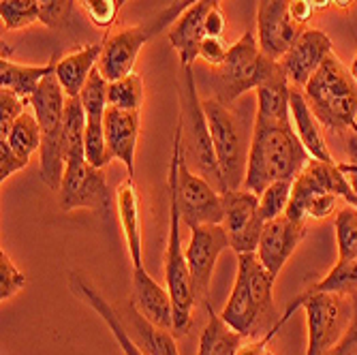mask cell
Instances as JSON below:
<instances>
[{
    "label": "cell",
    "mask_w": 357,
    "mask_h": 355,
    "mask_svg": "<svg viewBox=\"0 0 357 355\" xmlns=\"http://www.w3.org/2000/svg\"><path fill=\"white\" fill-rule=\"evenodd\" d=\"M169 190V234H167V250H165V287L169 292L174 304V336L180 338L188 332L192 324V308H195V294H192V278L186 264V257L180 242V208L172 186Z\"/></svg>",
    "instance_id": "cell-8"
},
{
    "label": "cell",
    "mask_w": 357,
    "mask_h": 355,
    "mask_svg": "<svg viewBox=\"0 0 357 355\" xmlns=\"http://www.w3.org/2000/svg\"><path fill=\"white\" fill-rule=\"evenodd\" d=\"M101 52H103V45H99V43L84 45L71 54H64L56 62V77H58L64 94L79 96L90 73L96 69V64H99Z\"/></svg>",
    "instance_id": "cell-24"
},
{
    "label": "cell",
    "mask_w": 357,
    "mask_h": 355,
    "mask_svg": "<svg viewBox=\"0 0 357 355\" xmlns=\"http://www.w3.org/2000/svg\"><path fill=\"white\" fill-rule=\"evenodd\" d=\"M306 225L308 222L291 220L284 214L266 222L261 240H259L257 246V257L274 278H278L284 264L289 262V257L296 252V248L304 240Z\"/></svg>",
    "instance_id": "cell-16"
},
{
    "label": "cell",
    "mask_w": 357,
    "mask_h": 355,
    "mask_svg": "<svg viewBox=\"0 0 357 355\" xmlns=\"http://www.w3.org/2000/svg\"><path fill=\"white\" fill-rule=\"evenodd\" d=\"M58 204L60 210L73 212V210H109L112 195L105 180L103 169L92 167L86 158L69 160L64 165L62 184L58 188Z\"/></svg>",
    "instance_id": "cell-11"
},
{
    "label": "cell",
    "mask_w": 357,
    "mask_h": 355,
    "mask_svg": "<svg viewBox=\"0 0 357 355\" xmlns=\"http://www.w3.org/2000/svg\"><path fill=\"white\" fill-rule=\"evenodd\" d=\"M225 218L222 227L229 236V246L236 255L257 252L259 240H261L266 220L259 212V195L248 188L225 190L222 192Z\"/></svg>",
    "instance_id": "cell-12"
},
{
    "label": "cell",
    "mask_w": 357,
    "mask_h": 355,
    "mask_svg": "<svg viewBox=\"0 0 357 355\" xmlns=\"http://www.w3.org/2000/svg\"><path fill=\"white\" fill-rule=\"evenodd\" d=\"M37 3L41 11V22L47 28H56L62 22L64 11H67V0H37Z\"/></svg>",
    "instance_id": "cell-44"
},
{
    "label": "cell",
    "mask_w": 357,
    "mask_h": 355,
    "mask_svg": "<svg viewBox=\"0 0 357 355\" xmlns=\"http://www.w3.org/2000/svg\"><path fill=\"white\" fill-rule=\"evenodd\" d=\"M206 306L210 310V321L202 332L197 355H236L246 336L236 332L231 326H227V321L212 308L210 302Z\"/></svg>",
    "instance_id": "cell-29"
},
{
    "label": "cell",
    "mask_w": 357,
    "mask_h": 355,
    "mask_svg": "<svg viewBox=\"0 0 357 355\" xmlns=\"http://www.w3.org/2000/svg\"><path fill=\"white\" fill-rule=\"evenodd\" d=\"M304 308L306 326H308V347L306 355H321L340 338V317H342V302L338 294L332 292H317L308 289L306 294L296 298V302L287 308L282 321L291 317V312Z\"/></svg>",
    "instance_id": "cell-9"
},
{
    "label": "cell",
    "mask_w": 357,
    "mask_h": 355,
    "mask_svg": "<svg viewBox=\"0 0 357 355\" xmlns=\"http://www.w3.org/2000/svg\"><path fill=\"white\" fill-rule=\"evenodd\" d=\"M105 137L114 158L122 160L128 178L135 174V152L139 142V112H126L107 107L105 112Z\"/></svg>",
    "instance_id": "cell-20"
},
{
    "label": "cell",
    "mask_w": 357,
    "mask_h": 355,
    "mask_svg": "<svg viewBox=\"0 0 357 355\" xmlns=\"http://www.w3.org/2000/svg\"><path fill=\"white\" fill-rule=\"evenodd\" d=\"M64 105H67V94H64L54 71L39 84L35 94L30 96V109L35 112L41 126L39 176L52 190L60 188L64 176V158H62Z\"/></svg>",
    "instance_id": "cell-5"
},
{
    "label": "cell",
    "mask_w": 357,
    "mask_h": 355,
    "mask_svg": "<svg viewBox=\"0 0 357 355\" xmlns=\"http://www.w3.org/2000/svg\"><path fill=\"white\" fill-rule=\"evenodd\" d=\"M184 120L178 118L174 148L169 158V174L167 186L174 188L180 216L186 227H199V225H222L225 208H222V192L212 186L204 176L195 174L184 160L182 152V133Z\"/></svg>",
    "instance_id": "cell-4"
},
{
    "label": "cell",
    "mask_w": 357,
    "mask_h": 355,
    "mask_svg": "<svg viewBox=\"0 0 357 355\" xmlns=\"http://www.w3.org/2000/svg\"><path fill=\"white\" fill-rule=\"evenodd\" d=\"M28 163H30V158H24L22 154H17L7 139H0V182H5L20 169H26Z\"/></svg>",
    "instance_id": "cell-42"
},
{
    "label": "cell",
    "mask_w": 357,
    "mask_h": 355,
    "mask_svg": "<svg viewBox=\"0 0 357 355\" xmlns=\"http://www.w3.org/2000/svg\"><path fill=\"white\" fill-rule=\"evenodd\" d=\"M227 246H229V236L222 225H199L190 229V242L184 248V257L192 278L195 302L208 304L214 266Z\"/></svg>",
    "instance_id": "cell-13"
},
{
    "label": "cell",
    "mask_w": 357,
    "mask_h": 355,
    "mask_svg": "<svg viewBox=\"0 0 357 355\" xmlns=\"http://www.w3.org/2000/svg\"><path fill=\"white\" fill-rule=\"evenodd\" d=\"M289 11H291V17H294V22L298 26H302V28H306V24L317 13L314 7H312V0H291Z\"/></svg>",
    "instance_id": "cell-46"
},
{
    "label": "cell",
    "mask_w": 357,
    "mask_h": 355,
    "mask_svg": "<svg viewBox=\"0 0 357 355\" xmlns=\"http://www.w3.org/2000/svg\"><path fill=\"white\" fill-rule=\"evenodd\" d=\"M330 5H332V0H312L314 11H323V9H328Z\"/></svg>",
    "instance_id": "cell-49"
},
{
    "label": "cell",
    "mask_w": 357,
    "mask_h": 355,
    "mask_svg": "<svg viewBox=\"0 0 357 355\" xmlns=\"http://www.w3.org/2000/svg\"><path fill=\"white\" fill-rule=\"evenodd\" d=\"M218 3L220 0H197L174 22L169 30V43L178 52L184 69H190V64L199 58V47L208 37L206 20Z\"/></svg>",
    "instance_id": "cell-18"
},
{
    "label": "cell",
    "mask_w": 357,
    "mask_h": 355,
    "mask_svg": "<svg viewBox=\"0 0 357 355\" xmlns=\"http://www.w3.org/2000/svg\"><path fill=\"white\" fill-rule=\"evenodd\" d=\"M278 328H280V326H278ZM278 328H274L272 332H268L261 340H257V342H244L236 355H266L268 345H270V340L274 338V334L278 332Z\"/></svg>",
    "instance_id": "cell-48"
},
{
    "label": "cell",
    "mask_w": 357,
    "mask_h": 355,
    "mask_svg": "<svg viewBox=\"0 0 357 355\" xmlns=\"http://www.w3.org/2000/svg\"><path fill=\"white\" fill-rule=\"evenodd\" d=\"M77 5L96 28H112L120 9V0H77Z\"/></svg>",
    "instance_id": "cell-39"
},
{
    "label": "cell",
    "mask_w": 357,
    "mask_h": 355,
    "mask_svg": "<svg viewBox=\"0 0 357 355\" xmlns=\"http://www.w3.org/2000/svg\"><path fill=\"white\" fill-rule=\"evenodd\" d=\"M238 272H242L244 278H246V282H248L252 302H255L257 312H259V321H261V330L272 332L274 328L282 326L284 324L282 319L274 321L276 310H274L272 289H274L276 278L266 270V266L261 262H259L257 252L238 255Z\"/></svg>",
    "instance_id": "cell-19"
},
{
    "label": "cell",
    "mask_w": 357,
    "mask_h": 355,
    "mask_svg": "<svg viewBox=\"0 0 357 355\" xmlns=\"http://www.w3.org/2000/svg\"><path fill=\"white\" fill-rule=\"evenodd\" d=\"M332 5L338 9H349L353 5V0H332Z\"/></svg>",
    "instance_id": "cell-51"
},
{
    "label": "cell",
    "mask_w": 357,
    "mask_h": 355,
    "mask_svg": "<svg viewBox=\"0 0 357 355\" xmlns=\"http://www.w3.org/2000/svg\"><path fill=\"white\" fill-rule=\"evenodd\" d=\"M220 317L227 321V326H231L236 332H240L246 338L252 336L255 332L261 330V321H259L257 306L252 302L248 282H246V278H244L242 272L236 274L231 298H229V302H227V306H225V310H222Z\"/></svg>",
    "instance_id": "cell-27"
},
{
    "label": "cell",
    "mask_w": 357,
    "mask_h": 355,
    "mask_svg": "<svg viewBox=\"0 0 357 355\" xmlns=\"http://www.w3.org/2000/svg\"><path fill=\"white\" fill-rule=\"evenodd\" d=\"M336 227V242H338V262L347 264L357 257V208L347 204L342 210L336 212L334 218Z\"/></svg>",
    "instance_id": "cell-33"
},
{
    "label": "cell",
    "mask_w": 357,
    "mask_h": 355,
    "mask_svg": "<svg viewBox=\"0 0 357 355\" xmlns=\"http://www.w3.org/2000/svg\"><path fill=\"white\" fill-rule=\"evenodd\" d=\"M338 197L357 208L349 176L338 167L336 160L308 158L291 186V199L284 216L300 222L321 220L336 210Z\"/></svg>",
    "instance_id": "cell-2"
},
{
    "label": "cell",
    "mask_w": 357,
    "mask_h": 355,
    "mask_svg": "<svg viewBox=\"0 0 357 355\" xmlns=\"http://www.w3.org/2000/svg\"><path fill=\"white\" fill-rule=\"evenodd\" d=\"M107 92H109V82L103 77L99 67H96L79 92V101L86 112V118H105V112L109 107Z\"/></svg>",
    "instance_id": "cell-35"
},
{
    "label": "cell",
    "mask_w": 357,
    "mask_h": 355,
    "mask_svg": "<svg viewBox=\"0 0 357 355\" xmlns=\"http://www.w3.org/2000/svg\"><path fill=\"white\" fill-rule=\"evenodd\" d=\"M28 105L30 103L17 96L13 90L0 88V137H5L11 131L13 122L26 112Z\"/></svg>",
    "instance_id": "cell-41"
},
{
    "label": "cell",
    "mask_w": 357,
    "mask_h": 355,
    "mask_svg": "<svg viewBox=\"0 0 357 355\" xmlns=\"http://www.w3.org/2000/svg\"><path fill=\"white\" fill-rule=\"evenodd\" d=\"M289 107H291V122H294L296 133H298L300 142L304 144V148L308 150L310 158L334 160L332 152H330V148L326 144V137H323L321 122L312 114L306 96H304V90H298L296 86H291Z\"/></svg>",
    "instance_id": "cell-23"
},
{
    "label": "cell",
    "mask_w": 357,
    "mask_h": 355,
    "mask_svg": "<svg viewBox=\"0 0 357 355\" xmlns=\"http://www.w3.org/2000/svg\"><path fill=\"white\" fill-rule=\"evenodd\" d=\"M202 107L210 124L214 152H216V160H218L222 180H225V188L238 190L244 186L250 144L244 142L238 118L227 109L222 101L218 99L202 101Z\"/></svg>",
    "instance_id": "cell-7"
},
{
    "label": "cell",
    "mask_w": 357,
    "mask_h": 355,
    "mask_svg": "<svg viewBox=\"0 0 357 355\" xmlns=\"http://www.w3.org/2000/svg\"><path fill=\"white\" fill-rule=\"evenodd\" d=\"M257 120H268V122H287L291 120V107H289V96L291 86L289 77L280 69L257 90Z\"/></svg>",
    "instance_id": "cell-26"
},
{
    "label": "cell",
    "mask_w": 357,
    "mask_h": 355,
    "mask_svg": "<svg viewBox=\"0 0 357 355\" xmlns=\"http://www.w3.org/2000/svg\"><path fill=\"white\" fill-rule=\"evenodd\" d=\"M109 107L126 109V112H139L144 105V77L139 73H131L122 80L109 82Z\"/></svg>",
    "instance_id": "cell-32"
},
{
    "label": "cell",
    "mask_w": 357,
    "mask_h": 355,
    "mask_svg": "<svg viewBox=\"0 0 357 355\" xmlns=\"http://www.w3.org/2000/svg\"><path fill=\"white\" fill-rule=\"evenodd\" d=\"M0 139H7L11 144V148L22 154L24 158H30L37 150H41V126L39 120L35 116V112H24L11 126V131L0 137Z\"/></svg>",
    "instance_id": "cell-31"
},
{
    "label": "cell",
    "mask_w": 357,
    "mask_h": 355,
    "mask_svg": "<svg viewBox=\"0 0 357 355\" xmlns=\"http://www.w3.org/2000/svg\"><path fill=\"white\" fill-rule=\"evenodd\" d=\"M126 330L135 340V345L144 351V355H180L176 349L174 334L169 330L156 328L154 324L139 312L135 302L128 304V315H126Z\"/></svg>",
    "instance_id": "cell-25"
},
{
    "label": "cell",
    "mask_w": 357,
    "mask_h": 355,
    "mask_svg": "<svg viewBox=\"0 0 357 355\" xmlns=\"http://www.w3.org/2000/svg\"><path fill=\"white\" fill-rule=\"evenodd\" d=\"M150 39V28L146 26H126L118 28L105 39L103 52L99 58V71L107 82L122 80L126 75H131L135 69L137 56L142 47Z\"/></svg>",
    "instance_id": "cell-15"
},
{
    "label": "cell",
    "mask_w": 357,
    "mask_h": 355,
    "mask_svg": "<svg viewBox=\"0 0 357 355\" xmlns=\"http://www.w3.org/2000/svg\"><path fill=\"white\" fill-rule=\"evenodd\" d=\"M84 148H86V160L92 167L105 169L109 165V160L114 156L109 152L107 137H105V118H86Z\"/></svg>",
    "instance_id": "cell-34"
},
{
    "label": "cell",
    "mask_w": 357,
    "mask_h": 355,
    "mask_svg": "<svg viewBox=\"0 0 357 355\" xmlns=\"http://www.w3.org/2000/svg\"><path fill=\"white\" fill-rule=\"evenodd\" d=\"M351 73H353V77L357 80V56L353 58V64H351Z\"/></svg>",
    "instance_id": "cell-53"
},
{
    "label": "cell",
    "mask_w": 357,
    "mask_h": 355,
    "mask_svg": "<svg viewBox=\"0 0 357 355\" xmlns=\"http://www.w3.org/2000/svg\"><path fill=\"white\" fill-rule=\"evenodd\" d=\"M334 52L332 41L326 32L306 28L298 41L287 50V54L280 58L282 69L294 86H306L308 80L317 73V69L323 64L330 54Z\"/></svg>",
    "instance_id": "cell-17"
},
{
    "label": "cell",
    "mask_w": 357,
    "mask_h": 355,
    "mask_svg": "<svg viewBox=\"0 0 357 355\" xmlns=\"http://www.w3.org/2000/svg\"><path fill=\"white\" fill-rule=\"evenodd\" d=\"M338 167L344 174H357V163H338Z\"/></svg>",
    "instance_id": "cell-50"
},
{
    "label": "cell",
    "mask_w": 357,
    "mask_h": 355,
    "mask_svg": "<svg viewBox=\"0 0 357 355\" xmlns=\"http://www.w3.org/2000/svg\"><path fill=\"white\" fill-rule=\"evenodd\" d=\"M176 3H178V0H176Z\"/></svg>",
    "instance_id": "cell-56"
},
{
    "label": "cell",
    "mask_w": 357,
    "mask_h": 355,
    "mask_svg": "<svg viewBox=\"0 0 357 355\" xmlns=\"http://www.w3.org/2000/svg\"><path fill=\"white\" fill-rule=\"evenodd\" d=\"M133 302L150 324L174 334V304L169 292L156 282L146 268L133 270Z\"/></svg>",
    "instance_id": "cell-21"
},
{
    "label": "cell",
    "mask_w": 357,
    "mask_h": 355,
    "mask_svg": "<svg viewBox=\"0 0 357 355\" xmlns=\"http://www.w3.org/2000/svg\"><path fill=\"white\" fill-rule=\"evenodd\" d=\"M289 5L291 0H259V9H257L259 45L274 60H280L287 54V50L306 30L294 22Z\"/></svg>",
    "instance_id": "cell-14"
},
{
    "label": "cell",
    "mask_w": 357,
    "mask_h": 355,
    "mask_svg": "<svg viewBox=\"0 0 357 355\" xmlns=\"http://www.w3.org/2000/svg\"><path fill=\"white\" fill-rule=\"evenodd\" d=\"M353 131H355V135H357V126H355V128H353Z\"/></svg>",
    "instance_id": "cell-55"
},
{
    "label": "cell",
    "mask_w": 357,
    "mask_h": 355,
    "mask_svg": "<svg viewBox=\"0 0 357 355\" xmlns=\"http://www.w3.org/2000/svg\"><path fill=\"white\" fill-rule=\"evenodd\" d=\"M56 71V56L41 67H26V64H15L3 56L0 60V88L13 90L17 96L30 103V96L35 94L39 84Z\"/></svg>",
    "instance_id": "cell-28"
},
{
    "label": "cell",
    "mask_w": 357,
    "mask_h": 355,
    "mask_svg": "<svg viewBox=\"0 0 357 355\" xmlns=\"http://www.w3.org/2000/svg\"><path fill=\"white\" fill-rule=\"evenodd\" d=\"M317 292H332L338 296H353L357 292V257L347 264H336L328 276L312 285Z\"/></svg>",
    "instance_id": "cell-37"
},
{
    "label": "cell",
    "mask_w": 357,
    "mask_h": 355,
    "mask_svg": "<svg viewBox=\"0 0 357 355\" xmlns=\"http://www.w3.org/2000/svg\"><path fill=\"white\" fill-rule=\"evenodd\" d=\"M349 176V182L353 186V192H355V199H357V174H347Z\"/></svg>",
    "instance_id": "cell-52"
},
{
    "label": "cell",
    "mask_w": 357,
    "mask_h": 355,
    "mask_svg": "<svg viewBox=\"0 0 357 355\" xmlns=\"http://www.w3.org/2000/svg\"><path fill=\"white\" fill-rule=\"evenodd\" d=\"M308 158L310 154L300 142L294 122H268L255 118L244 188L261 195L272 182L296 180Z\"/></svg>",
    "instance_id": "cell-1"
},
{
    "label": "cell",
    "mask_w": 357,
    "mask_h": 355,
    "mask_svg": "<svg viewBox=\"0 0 357 355\" xmlns=\"http://www.w3.org/2000/svg\"><path fill=\"white\" fill-rule=\"evenodd\" d=\"M291 186H294V180H278V182H272L261 195H259V212H261L266 222L287 212V206L291 199Z\"/></svg>",
    "instance_id": "cell-38"
},
{
    "label": "cell",
    "mask_w": 357,
    "mask_h": 355,
    "mask_svg": "<svg viewBox=\"0 0 357 355\" xmlns=\"http://www.w3.org/2000/svg\"><path fill=\"white\" fill-rule=\"evenodd\" d=\"M0 17L5 30H20L41 22L37 0H0Z\"/></svg>",
    "instance_id": "cell-36"
},
{
    "label": "cell",
    "mask_w": 357,
    "mask_h": 355,
    "mask_svg": "<svg viewBox=\"0 0 357 355\" xmlns=\"http://www.w3.org/2000/svg\"><path fill=\"white\" fill-rule=\"evenodd\" d=\"M26 287V276L17 270V266L11 262V257L0 250V300L7 302L13 296H17Z\"/></svg>",
    "instance_id": "cell-40"
},
{
    "label": "cell",
    "mask_w": 357,
    "mask_h": 355,
    "mask_svg": "<svg viewBox=\"0 0 357 355\" xmlns=\"http://www.w3.org/2000/svg\"><path fill=\"white\" fill-rule=\"evenodd\" d=\"M186 71V92H188V114H190V126H188V139L184 144V133H182V152L186 163H192L199 176H204L212 186H216L220 192H225V180L216 160L214 152V142L210 133V124L206 118V112L202 107V101L197 99V90H195V80L190 69Z\"/></svg>",
    "instance_id": "cell-10"
},
{
    "label": "cell",
    "mask_w": 357,
    "mask_h": 355,
    "mask_svg": "<svg viewBox=\"0 0 357 355\" xmlns=\"http://www.w3.org/2000/svg\"><path fill=\"white\" fill-rule=\"evenodd\" d=\"M116 210L122 225L124 242L128 246L133 270L144 268V238H142V212H139V197L133 184V178H126L116 188Z\"/></svg>",
    "instance_id": "cell-22"
},
{
    "label": "cell",
    "mask_w": 357,
    "mask_h": 355,
    "mask_svg": "<svg viewBox=\"0 0 357 355\" xmlns=\"http://www.w3.org/2000/svg\"><path fill=\"white\" fill-rule=\"evenodd\" d=\"M225 28H227V20H225V15H222L220 7L216 5V7L210 11L208 20H206V32H208V37L222 39V32H225Z\"/></svg>",
    "instance_id": "cell-47"
},
{
    "label": "cell",
    "mask_w": 357,
    "mask_h": 355,
    "mask_svg": "<svg viewBox=\"0 0 357 355\" xmlns=\"http://www.w3.org/2000/svg\"><path fill=\"white\" fill-rule=\"evenodd\" d=\"M280 69V60L270 58L252 32H244L227 52L218 67V84L222 103H231L248 90H257Z\"/></svg>",
    "instance_id": "cell-6"
},
{
    "label": "cell",
    "mask_w": 357,
    "mask_h": 355,
    "mask_svg": "<svg viewBox=\"0 0 357 355\" xmlns=\"http://www.w3.org/2000/svg\"><path fill=\"white\" fill-rule=\"evenodd\" d=\"M304 96L321 126L334 133L357 126V80L334 52L308 80Z\"/></svg>",
    "instance_id": "cell-3"
},
{
    "label": "cell",
    "mask_w": 357,
    "mask_h": 355,
    "mask_svg": "<svg viewBox=\"0 0 357 355\" xmlns=\"http://www.w3.org/2000/svg\"><path fill=\"white\" fill-rule=\"evenodd\" d=\"M77 278V276H75ZM75 285H77V289H79V294L84 296V300L99 312V317L105 321L107 324V328L112 330V334H114V338H116V342L120 345V349L124 351V355H144V351L135 345V340L131 338V334H128V330H126V326H124V321L118 317V312L107 304V300L96 292V289L88 282V280H84V278H77L75 280Z\"/></svg>",
    "instance_id": "cell-30"
},
{
    "label": "cell",
    "mask_w": 357,
    "mask_h": 355,
    "mask_svg": "<svg viewBox=\"0 0 357 355\" xmlns=\"http://www.w3.org/2000/svg\"><path fill=\"white\" fill-rule=\"evenodd\" d=\"M197 0H178V3H172L163 13H160L158 17H156V22L152 24V28H150V35H154V32H160L163 28H167L169 24H174L178 17H180V13L182 11H186L190 5H195Z\"/></svg>",
    "instance_id": "cell-45"
},
{
    "label": "cell",
    "mask_w": 357,
    "mask_h": 355,
    "mask_svg": "<svg viewBox=\"0 0 357 355\" xmlns=\"http://www.w3.org/2000/svg\"><path fill=\"white\" fill-rule=\"evenodd\" d=\"M124 3H128V0H120V7H122V5H124Z\"/></svg>",
    "instance_id": "cell-54"
},
{
    "label": "cell",
    "mask_w": 357,
    "mask_h": 355,
    "mask_svg": "<svg viewBox=\"0 0 357 355\" xmlns=\"http://www.w3.org/2000/svg\"><path fill=\"white\" fill-rule=\"evenodd\" d=\"M227 50L222 39H216V37H206L202 47H199V58H204L210 67H220L227 58Z\"/></svg>",
    "instance_id": "cell-43"
}]
</instances>
